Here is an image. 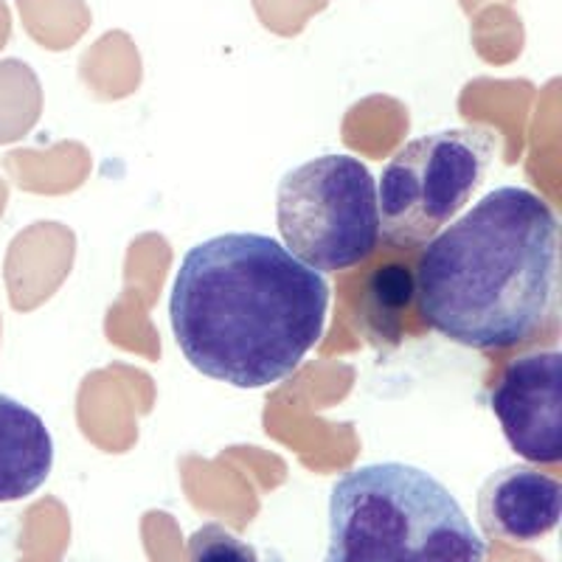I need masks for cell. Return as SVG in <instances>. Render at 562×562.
I'll list each match as a JSON object with an SVG mask.
<instances>
[{
    "label": "cell",
    "mask_w": 562,
    "mask_h": 562,
    "mask_svg": "<svg viewBox=\"0 0 562 562\" xmlns=\"http://www.w3.org/2000/svg\"><path fill=\"white\" fill-rule=\"evenodd\" d=\"M557 254L554 209L524 186H501L428 239L414 279L419 315L470 349H515L554 318Z\"/></svg>",
    "instance_id": "obj_2"
},
{
    "label": "cell",
    "mask_w": 562,
    "mask_h": 562,
    "mask_svg": "<svg viewBox=\"0 0 562 562\" xmlns=\"http://www.w3.org/2000/svg\"><path fill=\"white\" fill-rule=\"evenodd\" d=\"M411 299H414V276L405 265L391 262L374 270L363 290L366 329L380 344L394 346L400 340V321Z\"/></svg>",
    "instance_id": "obj_9"
},
{
    "label": "cell",
    "mask_w": 562,
    "mask_h": 562,
    "mask_svg": "<svg viewBox=\"0 0 562 562\" xmlns=\"http://www.w3.org/2000/svg\"><path fill=\"white\" fill-rule=\"evenodd\" d=\"M54 467V439L29 405L0 394V504L23 501L45 484Z\"/></svg>",
    "instance_id": "obj_8"
},
{
    "label": "cell",
    "mask_w": 562,
    "mask_h": 562,
    "mask_svg": "<svg viewBox=\"0 0 562 562\" xmlns=\"http://www.w3.org/2000/svg\"><path fill=\"white\" fill-rule=\"evenodd\" d=\"M484 537L436 475L378 461L340 475L329 492L324 562H484Z\"/></svg>",
    "instance_id": "obj_3"
},
{
    "label": "cell",
    "mask_w": 562,
    "mask_h": 562,
    "mask_svg": "<svg viewBox=\"0 0 562 562\" xmlns=\"http://www.w3.org/2000/svg\"><path fill=\"white\" fill-rule=\"evenodd\" d=\"M562 355L537 349L518 355L490 391V408L509 448L535 464L562 459Z\"/></svg>",
    "instance_id": "obj_6"
},
{
    "label": "cell",
    "mask_w": 562,
    "mask_h": 562,
    "mask_svg": "<svg viewBox=\"0 0 562 562\" xmlns=\"http://www.w3.org/2000/svg\"><path fill=\"white\" fill-rule=\"evenodd\" d=\"M276 223L290 254L307 268H355L380 243L378 180L355 155L307 160L281 178Z\"/></svg>",
    "instance_id": "obj_4"
},
{
    "label": "cell",
    "mask_w": 562,
    "mask_h": 562,
    "mask_svg": "<svg viewBox=\"0 0 562 562\" xmlns=\"http://www.w3.org/2000/svg\"><path fill=\"white\" fill-rule=\"evenodd\" d=\"M186 551H189V562H262L254 546L239 540L234 531L220 524H205L192 531Z\"/></svg>",
    "instance_id": "obj_10"
},
{
    "label": "cell",
    "mask_w": 562,
    "mask_h": 562,
    "mask_svg": "<svg viewBox=\"0 0 562 562\" xmlns=\"http://www.w3.org/2000/svg\"><path fill=\"white\" fill-rule=\"evenodd\" d=\"M562 484L529 464L504 467L479 492V520L490 537L506 543H535L560 524Z\"/></svg>",
    "instance_id": "obj_7"
},
{
    "label": "cell",
    "mask_w": 562,
    "mask_h": 562,
    "mask_svg": "<svg viewBox=\"0 0 562 562\" xmlns=\"http://www.w3.org/2000/svg\"><path fill=\"white\" fill-rule=\"evenodd\" d=\"M495 147V135L479 127L422 135L400 147L380 178V237L394 248L434 239L479 192Z\"/></svg>",
    "instance_id": "obj_5"
},
{
    "label": "cell",
    "mask_w": 562,
    "mask_h": 562,
    "mask_svg": "<svg viewBox=\"0 0 562 562\" xmlns=\"http://www.w3.org/2000/svg\"><path fill=\"white\" fill-rule=\"evenodd\" d=\"M329 284L262 234L194 245L175 273L169 321L189 366L237 389L290 378L324 335Z\"/></svg>",
    "instance_id": "obj_1"
}]
</instances>
